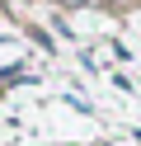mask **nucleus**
<instances>
[{
	"mask_svg": "<svg viewBox=\"0 0 141 146\" xmlns=\"http://www.w3.org/2000/svg\"><path fill=\"white\" fill-rule=\"evenodd\" d=\"M75 5H89V0H75Z\"/></svg>",
	"mask_w": 141,
	"mask_h": 146,
	"instance_id": "obj_1",
	"label": "nucleus"
}]
</instances>
